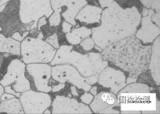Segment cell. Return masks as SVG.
<instances>
[{
  "instance_id": "obj_1",
  "label": "cell",
  "mask_w": 160,
  "mask_h": 114,
  "mask_svg": "<svg viewBox=\"0 0 160 114\" xmlns=\"http://www.w3.org/2000/svg\"><path fill=\"white\" fill-rule=\"evenodd\" d=\"M102 10L101 24L92 29V38L102 49L133 35L141 22V14L135 7L123 9L114 0H98Z\"/></svg>"
},
{
  "instance_id": "obj_2",
  "label": "cell",
  "mask_w": 160,
  "mask_h": 114,
  "mask_svg": "<svg viewBox=\"0 0 160 114\" xmlns=\"http://www.w3.org/2000/svg\"><path fill=\"white\" fill-rule=\"evenodd\" d=\"M102 52V60L128 72L130 77L138 78L148 69L151 46L144 45L134 34L113 43Z\"/></svg>"
},
{
  "instance_id": "obj_3",
  "label": "cell",
  "mask_w": 160,
  "mask_h": 114,
  "mask_svg": "<svg viewBox=\"0 0 160 114\" xmlns=\"http://www.w3.org/2000/svg\"><path fill=\"white\" fill-rule=\"evenodd\" d=\"M56 51L48 43L39 38H27L21 43L20 55L26 64L50 63Z\"/></svg>"
},
{
  "instance_id": "obj_4",
  "label": "cell",
  "mask_w": 160,
  "mask_h": 114,
  "mask_svg": "<svg viewBox=\"0 0 160 114\" xmlns=\"http://www.w3.org/2000/svg\"><path fill=\"white\" fill-rule=\"evenodd\" d=\"M72 46L62 45L60 46L55 54L50 65L55 66L63 64H70L77 68L78 71L83 76L87 77L93 74L91 69L88 55H82L72 51Z\"/></svg>"
},
{
  "instance_id": "obj_5",
  "label": "cell",
  "mask_w": 160,
  "mask_h": 114,
  "mask_svg": "<svg viewBox=\"0 0 160 114\" xmlns=\"http://www.w3.org/2000/svg\"><path fill=\"white\" fill-rule=\"evenodd\" d=\"M50 0H20V18L21 22L34 23L31 30L37 27L38 21L45 16L49 18L53 13Z\"/></svg>"
},
{
  "instance_id": "obj_6",
  "label": "cell",
  "mask_w": 160,
  "mask_h": 114,
  "mask_svg": "<svg viewBox=\"0 0 160 114\" xmlns=\"http://www.w3.org/2000/svg\"><path fill=\"white\" fill-rule=\"evenodd\" d=\"M121 111H156L157 97L152 93H119Z\"/></svg>"
},
{
  "instance_id": "obj_7",
  "label": "cell",
  "mask_w": 160,
  "mask_h": 114,
  "mask_svg": "<svg viewBox=\"0 0 160 114\" xmlns=\"http://www.w3.org/2000/svg\"><path fill=\"white\" fill-rule=\"evenodd\" d=\"M26 64L23 62L15 59L11 62L7 67L0 84L3 87L11 85L18 93H23L31 89V84L26 76Z\"/></svg>"
},
{
  "instance_id": "obj_8",
  "label": "cell",
  "mask_w": 160,
  "mask_h": 114,
  "mask_svg": "<svg viewBox=\"0 0 160 114\" xmlns=\"http://www.w3.org/2000/svg\"><path fill=\"white\" fill-rule=\"evenodd\" d=\"M19 99L24 114H43L51 104V97L47 93L31 89L22 93Z\"/></svg>"
},
{
  "instance_id": "obj_9",
  "label": "cell",
  "mask_w": 160,
  "mask_h": 114,
  "mask_svg": "<svg viewBox=\"0 0 160 114\" xmlns=\"http://www.w3.org/2000/svg\"><path fill=\"white\" fill-rule=\"evenodd\" d=\"M50 3L53 11L60 13L66 22L73 26L77 24L75 17L87 4L86 0H50Z\"/></svg>"
},
{
  "instance_id": "obj_10",
  "label": "cell",
  "mask_w": 160,
  "mask_h": 114,
  "mask_svg": "<svg viewBox=\"0 0 160 114\" xmlns=\"http://www.w3.org/2000/svg\"><path fill=\"white\" fill-rule=\"evenodd\" d=\"M51 68V65L47 63H32L26 65L27 72L33 79L38 91L47 93L52 90V87L49 86Z\"/></svg>"
},
{
  "instance_id": "obj_11",
  "label": "cell",
  "mask_w": 160,
  "mask_h": 114,
  "mask_svg": "<svg viewBox=\"0 0 160 114\" xmlns=\"http://www.w3.org/2000/svg\"><path fill=\"white\" fill-rule=\"evenodd\" d=\"M52 114H92V112L85 104L79 103L75 99L57 96L52 104Z\"/></svg>"
},
{
  "instance_id": "obj_12",
  "label": "cell",
  "mask_w": 160,
  "mask_h": 114,
  "mask_svg": "<svg viewBox=\"0 0 160 114\" xmlns=\"http://www.w3.org/2000/svg\"><path fill=\"white\" fill-rule=\"evenodd\" d=\"M99 76V84L106 88H110L111 92L115 95L127 85L124 74L111 67H106Z\"/></svg>"
},
{
  "instance_id": "obj_13",
  "label": "cell",
  "mask_w": 160,
  "mask_h": 114,
  "mask_svg": "<svg viewBox=\"0 0 160 114\" xmlns=\"http://www.w3.org/2000/svg\"><path fill=\"white\" fill-rule=\"evenodd\" d=\"M154 11L149 9L148 14L147 16L143 17L141 20V27L137 31L135 36L144 44L151 43L160 35V28L153 24L151 19Z\"/></svg>"
},
{
  "instance_id": "obj_14",
  "label": "cell",
  "mask_w": 160,
  "mask_h": 114,
  "mask_svg": "<svg viewBox=\"0 0 160 114\" xmlns=\"http://www.w3.org/2000/svg\"><path fill=\"white\" fill-rule=\"evenodd\" d=\"M59 71L66 81L70 82L79 89H82L88 92L91 89V86L86 81L85 78L82 77L80 73L73 66L69 65H56Z\"/></svg>"
},
{
  "instance_id": "obj_15",
  "label": "cell",
  "mask_w": 160,
  "mask_h": 114,
  "mask_svg": "<svg viewBox=\"0 0 160 114\" xmlns=\"http://www.w3.org/2000/svg\"><path fill=\"white\" fill-rule=\"evenodd\" d=\"M148 69L152 76L158 86L160 84V38L158 36L153 41L151 46V54L150 56Z\"/></svg>"
},
{
  "instance_id": "obj_16",
  "label": "cell",
  "mask_w": 160,
  "mask_h": 114,
  "mask_svg": "<svg viewBox=\"0 0 160 114\" xmlns=\"http://www.w3.org/2000/svg\"><path fill=\"white\" fill-rule=\"evenodd\" d=\"M102 9L99 7L86 5L75 17V20L85 24L99 23Z\"/></svg>"
},
{
  "instance_id": "obj_17",
  "label": "cell",
  "mask_w": 160,
  "mask_h": 114,
  "mask_svg": "<svg viewBox=\"0 0 160 114\" xmlns=\"http://www.w3.org/2000/svg\"><path fill=\"white\" fill-rule=\"evenodd\" d=\"M115 94L108 92H102L96 96L94 101L90 104V107L95 113H99L115 103Z\"/></svg>"
},
{
  "instance_id": "obj_18",
  "label": "cell",
  "mask_w": 160,
  "mask_h": 114,
  "mask_svg": "<svg viewBox=\"0 0 160 114\" xmlns=\"http://www.w3.org/2000/svg\"><path fill=\"white\" fill-rule=\"evenodd\" d=\"M21 43L12 38H5L0 34V52L2 53H10L12 54L20 55Z\"/></svg>"
},
{
  "instance_id": "obj_19",
  "label": "cell",
  "mask_w": 160,
  "mask_h": 114,
  "mask_svg": "<svg viewBox=\"0 0 160 114\" xmlns=\"http://www.w3.org/2000/svg\"><path fill=\"white\" fill-rule=\"evenodd\" d=\"M92 29L82 26L74 29L70 32L67 33L66 37L69 43L72 45H77L86 38H89L92 35Z\"/></svg>"
},
{
  "instance_id": "obj_20",
  "label": "cell",
  "mask_w": 160,
  "mask_h": 114,
  "mask_svg": "<svg viewBox=\"0 0 160 114\" xmlns=\"http://www.w3.org/2000/svg\"><path fill=\"white\" fill-rule=\"evenodd\" d=\"M0 112L7 114H24L20 99L14 97L0 102Z\"/></svg>"
},
{
  "instance_id": "obj_21",
  "label": "cell",
  "mask_w": 160,
  "mask_h": 114,
  "mask_svg": "<svg viewBox=\"0 0 160 114\" xmlns=\"http://www.w3.org/2000/svg\"><path fill=\"white\" fill-rule=\"evenodd\" d=\"M88 55L93 74L98 77L101 72L108 66V61L102 60L101 53L91 52L88 53Z\"/></svg>"
},
{
  "instance_id": "obj_22",
  "label": "cell",
  "mask_w": 160,
  "mask_h": 114,
  "mask_svg": "<svg viewBox=\"0 0 160 114\" xmlns=\"http://www.w3.org/2000/svg\"><path fill=\"white\" fill-rule=\"evenodd\" d=\"M150 87L143 84L134 83L128 85L119 93H148Z\"/></svg>"
},
{
  "instance_id": "obj_23",
  "label": "cell",
  "mask_w": 160,
  "mask_h": 114,
  "mask_svg": "<svg viewBox=\"0 0 160 114\" xmlns=\"http://www.w3.org/2000/svg\"><path fill=\"white\" fill-rule=\"evenodd\" d=\"M49 22L51 26H58L61 22V14L57 12H54L49 17Z\"/></svg>"
},
{
  "instance_id": "obj_24",
  "label": "cell",
  "mask_w": 160,
  "mask_h": 114,
  "mask_svg": "<svg viewBox=\"0 0 160 114\" xmlns=\"http://www.w3.org/2000/svg\"><path fill=\"white\" fill-rule=\"evenodd\" d=\"M51 76L54 80L60 83H65L66 82L63 75H62L56 66L52 67L51 68Z\"/></svg>"
},
{
  "instance_id": "obj_25",
  "label": "cell",
  "mask_w": 160,
  "mask_h": 114,
  "mask_svg": "<svg viewBox=\"0 0 160 114\" xmlns=\"http://www.w3.org/2000/svg\"><path fill=\"white\" fill-rule=\"evenodd\" d=\"M95 43L92 39V38H86L83 41L80 43V46L83 48V50L86 51H89L94 48Z\"/></svg>"
},
{
  "instance_id": "obj_26",
  "label": "cell",
  "mask_w": 160,
  "mask_h": 114,
  "mask_svg": "<svg viewBox=\"0 0 160 114\" xmlns=\"http://www.w3.org/2000/svg\"><path fill=\"white\" fill-rule=\"evenodd\" d=\"M116 106H120V104L116 99L115 103L112 105L109 106L105 109H103L99 112V114H119V111L114 109V108Z\"/></svg>"
},
{
  "instance_id": "obj_27",
  "label": "cell",
  "mask_w": 160,
  "mask_h": 114,
  "mask_svg": "<svg viewBox=\"0 0 160 114\" xmlns=\"http://www.w3.org/2000/svg\"><path fill=\"white\" fill-rule=\"evenodd\" d=\"M45 41L52 46L53 48H55V49H58L59 48L58 36L56 33H54L51 35V36H49L48 38H47Z\"/></svg>"
},
{
  "instance_id": "obj_28",
  "label": "cell",
  "mask_w": 160,
  "mask_h": 114,
  "mask_svg": "<svg viewBox=\"0 0 160 114\" xmlns=\"http://www.w3.org/2000/svg\"><path fill=\"white\" fill-rule=\"evenodd\" d=\"M93 99H94V96L88 93H85L82 97H80V99L82 102L87 105L90 104Z\"/></svg>"
},
{
  "instance_id": "obj_29",
  "label": "cell",
  "mask_w": 160,
  "mask_h": 114,
  "mask_svg": "<svg viewBox=\"0 0 160 114\" xmlns=\"http://www.w3.org/2000/svg\"><path fill=\"white\" fill-rule=\"evenodd\" d=\"M29 33V32L24 33L22 34V35H21L20 33H14L12 35L11 38H12V39H15L16 41H19V42H22V41L25 39V38H26Z\"/></svg>"
},
{
  "instance_id": "obj_30",
  "label": "cell",
  "mask_w": 160,
  "mask_h": 114,
  "mask_svg": "<svg viewBox=\"0 0 160 114\" xmlns=\"http://www.w3.org/2000/svg\"><path fill=\"white\" fill-rule=\"evenodd\" d=\"M4 91L7 93L12 94L13 95L16 96V97H18V98L20 97L21 94L22 93H18V92H16L15 90H14L12 89L11 85H9V86H7L4 87Z\"/></svg>"
},
{
  "instance_id": "obj_31",
  "label": "cell",
  "mask_w": 160,
  "mask_h": 114,
  "mask_svg": "<svg viewBox=\"0 0 160 114\" xmlns=\"http://www.w3.org/2000/svg\"><path fill=\"white\" fill-rule=\"evenodd\" d=\"M151 9L155 11L156 13H160V0H153L152 3Z\"/></svg>"
},
{
  "instance_id": "obj_32",
  "label": "cell",
  "mask_w": 160,
  "mask_h": 114,
  "mask_svg": "<svg viewBox=\"0 0 160 114\" xmlns=\"http://www.w3.org/2000/svg\"><path fill=\"white\" fill-rule=\"evenodd\" d=\"M160 13H156L152 14V16L151 17V19L152 21V22L155 23V25H158L159 28L160 27Z\"/></svg>"
},
{
  "instance_id": "obj_33",
  "label": "cell",
  "mask_w": 160,
  "mask_h": 114,
  "mask_svg": "<svg viewBox=\"0 0 160 114\" xmlns=\"http://www.w3.org/2000/svg\"><path fill=\"white\" fill-rule=\"evenodd\" d=\"M62 32L66 34L67 33L71 32V29L72 27V25L70 23L64 21L62 24Z\"/></svg>"
},
{
  "instance_id": "obj_34",
  "label": "cell",
  "mask_w": 160,
  "mask_h": 114,
  "mask_svg": "<svg viewBox=\"0 0 160 114\" xmlns=\"http://www.w3.org/2000/svg\"><path fill=\"white\" fill-rule=\"evenodd\" d=\"M86 81L89 85H93L98 82V77L95 75H92L85 78Z\"/></svg>"
},
{
  "instance_id": "obj_35",
  "label": "cell",
  "mask_w": 160,
  "mask_h": 114,
  "mask_svg": "<svg viewBox=\"0 0 160 114\" xmlns=\"http://www.w3.org/2000/svg\"><path fill=\"white\" fill-rule=\"evenodd\" d=\"M47 17L44 16H43L42 17H41L40 19L39 20V23H38V30L40 31V30H41V27L42 26L44 25H46L47 24V21H46Z\"/></svg>"
},
{
  "instance_id": "obj_36",
  "label": "cell",
  "mask_w": 160,
  "mask_h": 114,
  "mask_svg": "<svg viewBox=\"0 0 160 114\" xmlns=\"http://www.w3.org/2000/svg\"><path fill=\"white\" fill-rule=\"evenodd\" d=\"M14 97H16V96L13 95L12 94H9V93H4L3 94H2L1 97V101H5V100H8L9 99L12 98Z\"/></svg>"
},
{
  "instance_id": "obj_37",
  "label": "cell",
  "mask_w": 160,
  "mask_h": 114,
  "mask_svg": "<svg viewBox=\"0 0 160 114\" xmlns=\"http://www.w3.org/2000/svg\"><path fill=\"white\" fill-rule=\"evenodd\" d=\"M153 0H140L141 3L147 9H150Z\"/></svg>"
},
{
  "instance_id": "obj_38",
  "label": "cell",
  "mask_w": 160,
  "mask_h": 114,
  "mask_svg": "<svg viewBox=\"0 0 160 114\" xmlns=\"http://www.w3.org/2000/svg\"><path fill=\"white\" fill-rule=\"evenodd\" d=\"M65 85L64 83H61L57 85H55L52 88V91L53 92H57L59 91L65 87Z\"/></svg>"
},
{
  "instance_id": "obj_39",
  "label": "cell",
  "mask_w": 160,
  "mask_h": 114,
  "mask_svg": "<svg viewBox=\"0 0 160 114\" xmlns=\"http://www.w3.org/2000/svg\"><path fill=\"white\" fill-rule=\"evenodd\" d=\"M121 114H141V111H122Z\"/></svg>"
},
{
  "instance_id": "obj_40",
  "label": "cell",
  "mask_w": 160,
  "mask_h": 114,
  "mask_svg": "<svg viewBox=\"0 0 160 114\" xmlns=\"http://www.w3.org/2000/svg\"><path fill=\"white\" fill-rule=\"evenodd\" d=\"M71 92H72V94L73 96H78L79 95L78 93L77 92V89L75 86H72L71 87Z\"/></svg>"
},
{
  "instance_id": "obj_41",
  "label": "cell",
  "mask_w": 160,
  "mask_h": 114,
  "mask_svg": "<svg viewBox=\"0 0 160 114\" xmlns=\"http://www.w3.org/2000/svg\"><path fill=\"white\" fill-rule=\"evenodd\" d=\"M137 80V78H132V77H128V80H126V84H129L132 83H135Z\"/></svg>"
},
{
  "instance_id": "obj_42",
  "label": "cell",
  "mask_w": 160,
  "mask_h": 114,
  "mask_svg": "<svg viewBox=\"0 0 160 114\" xmlns=\"http://www.w3.org/2000/svg\"><path fill=\"white\" fill-rule=\"evenodd\" d=\"M142 13V16H143V17L147 16L148 14V9L144 7Z\"/></svg>"
},
{
  "instance_id": "obj_43",
  "label": "cell",
  "mask_w": 160,
  "mask_h": 114,
  "mask_svg": "<svg viewBox=\"0 0 160 114\" xmlns=\"http://www.w3.org/2000/svg\"><path fill=\"white\" fill-rule=\"evenodd\" d=\"M97 87H93L92 89H91V90H90V93H92V95H93L94 96H95L97 94Z\"/></svg>"
},
{
  "instance_id": "obj_44",
  "label": "cell",
  "mask_w": 160,
  "mask_h": 114,
  "mask_svg": "<svg viewBox=\"0 0 160 114\" xmlns=\"http://www.w3.org/2000/svg\"><path fill=\"white\" fill-rule=\"evenodd\" d=\"M4 93V87H3L0 84V102H1V96H2V94H3Z\"/></svg>"
},
{
  "instance_id": "obj_45",
  "label": "cell",
  "mask_w": 160,
  "mask_h": 114,
  "mask_svg": "<svg viewBox=\"0 0 160 114\" xmlns=\"http://www.w3.org/2000/svg\"><path fill=\"white\" fill-rule=\"evenodd\" d=\"M10 0H0V7L3 5L4 4H7V3Z\"/></svg>"
},
{
  "instance_id": "obj_46",
  "label": "cell",
  "mask_w": 160,
  "mask_h": 114,
  "mask_svg": "<svg viewBox=\"0 0 160 114\" xmlns=\"http://www.w3.org/2000/svg\"><path fill=\"white\" fill-rule=\"evenodd\" d=\"M94 48H95L96 49H97V50L99 51L100 52H102V49H101V48H99L98 46H97L96 45H95Z\"/></svg>"
},
{
  "instance_id": "obj_47",
  "label": "cell",
  "mask_w": 160,
  "mask_h": 114,
  "mask_svg": "<svg viewBox=\"0 0 160 114\" xmlns=\"http://www.w3.org/2000/svg\"><path fill=\"white\" fill-rule=\"evenodd\" d=\"M43 38V35L42 33L41 32L40 34H39V35H38V38L40 39H42Z\"/></svg>"
},
{
  "instance_id": "obj_48",
  "label": "cell",
  "mask_w": 160,
  "mask_h": 114,
  "mask_svg": "<svg viewBox=\"0 0 160 114\" xmlns=\"http://www.w3.org/2000/svg\"><path fill=\"white\" fill-rule=\"evenodd\" d=\"M43 114H51V112L49 111V109H47L46 111H44V112H43Z\"/></svg>"
},
{
  "instance_id": "obj_49",
  "label": "cell",
  "mask_w": 160,
  "mask_h": 114,
  "mask_svg": "<svg viewBox=\"0 0 160 114\" xmlns=\"http://www.w3.org/2000/svg\"><path fill=\"white\" fill-rule=\"evenodd\" d=\"M2 28L1 27V26H0V32H1V31H2Z\"/></svg>"
}]
</instances>
